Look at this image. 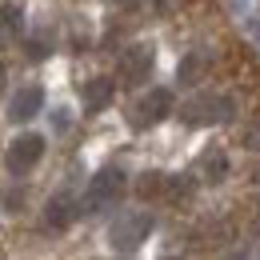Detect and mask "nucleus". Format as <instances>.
<instances>
[{
	"instance_id": "obj_4",
	"label": "nucleus",
	"mask_w": 260,
	"mask_h": 260,
	"mask_svg": "<svg viewBox=\"0 0 260 260\" xmlns=\"http://www.w3.org/2000/svg\"><path fill=\"white\" fill-rule=\"evenodd\" d=\"M44 156V136H36V132H24V136H16L12 144H8V152H4V164H8V172H28L36 168Z\"/></svg>"
},
{
	"instance_id": "obj_8",
	"label": "nucleus",
	"mask_w": 260,
	"mask_h": 260,
	"mask_svg": "<svg viewBox=\"0 0 260 260\" xmlns=\"http://www.w3.org/2000/svg\"><path fill=\"white\" fill-rule=\"evenodd\" d=\"M80 96H84V108H88V112H100V108H108V100L116 96V80H112V76H92V80H84Z\"/></svg>"
},
{
	"instance_id": "obj_12",
	"label": "nucleus",
	"mask_w": 260,
	"mask_h": 260,
	"mask_svg": "<svg viewBox=\"0 0 260 260\" xmlns=\"http://www.w3.org/2000/svg\"><path fill=\"white\" fill-rule=\"evenodd\" d=\"M160 188H164V172H148V176L140 180V188H136V192H140V196H156Z\"/></svg>"
},
{
	"instance_id": "obj_11",
	"label": "nucleus",
	"mask_w": 260,
	"mask_h": 260,
	"mask_svg": "<svg viewBox=\"0 0 260 260\" xmlns=\"http://www.w3.org/2000/svg\"><path fill=\"white\" fill-rule=\"evenodd\" d=\"M12 32H20V8L16 4H4L0 8V40L12 36Z\"/></svg>"
},
{
	"instance_id": "obj_5",
	"label": "nucleus",
	"mask_w": 260,
	"mask_h": 260,
	"mask_svg": "<svg viewBox=\"0 0 260 260\" xmlns=\"http://www.w3.org/2000/svg\"><path fill=\"white\" fill-rule=\"evenodd\" d=\"M152 64H156V52H152L148 44H132V48H124V56H120V80H124L128 88H136V84L148 80Z\"/></svg>"
},
{
	"instance_id": "obj_6",
	"label": "nucleus",
	"mask_w": 260,
	"mask_h": 260,
	"mask_svg": "<svg viewBox=\"0 0 260 260\" xmlns=\"http://www.w3.org/2000/svg\"><path fill=\"white\" fill-rule=\"evenodd\" d=\"M168 112H172V92H168V88H148V96L136 100L132 124H136V128H152V124H160Z\"/></svg>"
},
{
	"instance_id": "obj_14",
	"label": "nucleus",
	"mask_w": 260,
	"mask_h": 260,
	"mask_svg": "<svg viewBox=\"0 0 260 260\" xmlns=\"http://www.w3.org/2000/svg\"><path fill=\"white\" fill-rule=\"evenodd\" d=\"M120 4H128V0H120Z\"/></svg>"
},
{
	"instance_id": "obj_2",
	"label": "nucleus",
	"mask_w": 260,
	"mask_h": 260,
	"mask_svg": "<svg viewBox=\"0 0 260 260\" xmlns=\"http://www.w3.org/2000/svg\"><path fill=\"white\" fill-rule=\"evenodd\" d=\"M152 228H156V216H152V212H124L116 224L108 228V244H112L116 252H136V248L152 236Z\"/></svg>"
},
{
	"instance_id": "obj_3",
	"label": "nucleus",
	"mask_w": 260,
	"mask_h": 260,
	"mask_svg": "<svg viewBox=\"0 0 260 260\" xmlns=\"http://www.w3.org/2000/svg\"><path fill=\"white\" fill-rule=\"evenodd\" d=\"M228 116H232V100L228 96H212V92H204V96L188 100L184 108H180V120L184 124H224Z\"/></svg>"
},
{
	"instance_id": "obj_9",
	"label": "nucleus",
	"mask_w": 260,
	"mask_h": 260,
	"mask_svg": "<svg viewBox=\"0 0 260 260\" xmlns=\"http://www.w3.org/2000/svg\"><path fill=\"white\" fill-rule=\"evenodd\" d=\"M208 64H212V48H192V52L176 64V80H180V84H200L204 72H208Z\"/></svg>"
},
{
	"instance_id": "obj_1",
	"label": "nucleus",
	"mask_w": 260,
	"mask_h": 260,
	"mask_svg": "<svg viewBox=\"0 0 260 260\" xmlns=\"http://www.w3.org/2000/svg\"><path fill=\"white\" fill-rule=\"evenodd\" d=\"M124 188H128V180H124L120 168H100L96 176H92V184H88V192L80 196V208H76V212L96 216L104 208H112V204L124 196Z\"/></svg>"
},
{
	"instance_id": "obj_7",
	"label": "nucleus",
	"mask_w": 260,
	"mask_h": 260,
	"mask_svg": "<svg viewBox=\"0 0 260 260\" xmlns=\"http://www.w3.org/2000/svg\"><path fill=\"white\" fill-rule=\"evenodd\" d=\"M40 108H44V88H40V84H24V88L12 96V104H8V120H12V124H24V120H32Z\"/></svg>"
},
{
	"instance_id": "obj_10",
	"label": "nucleus",
	"mask_w": 260,
	"mask_h": 260,
	"mask_svg": "<svg viewBox=\"0 0 260 260\" xmlns=\"http://www.w3.org/2000/svg\"><path fill=\"white\" fill-rule=\"evenodd\" d=\"M72 216H76V196L72 192H56L48 200V212H44V220L52 228H68L72 224Z\"/></svg>"
},
{
	"instance_id": "obj_13",
	"label": "nucleus",
	"mask_w": 260,
	"mask_h": 260,
	"mask_svg": "<svg viewBox=\"0 0 260 260\" xmlns=\"http://www.w3.org/2000/svg\"><path fill=\"white\" fill-rule=\"evenodd\" d=\"M4 84H8V68L0 64V96H4Z\"/></svg>"
}]
</instances>
